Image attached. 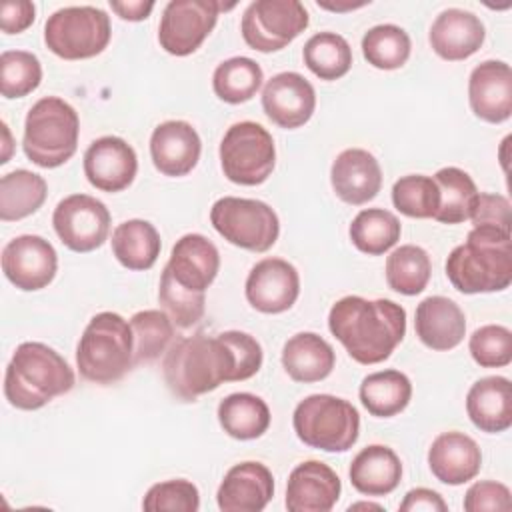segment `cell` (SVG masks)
<instances>
[{"mask_svg": "<svg viewBox=\"0 0 512 512\" xmlns=\"http://www.w3.org/2000/svg\"><path fill=\"white\" fill-rule=\"evenodd\" d=\"M332 336L358 364L370 366L390 358L406 334V310L388 298L344 296L328 312Z\"/></svg>", "mask_w": 512, "mask_h": 512, "instance_id": "obj_1", "label": "cell"}, {"mask_svg": "<svg viewBox=\"0 0 512 512\" xmlns=\"http://www.w3.org/2000/svg\"><path fill=\"white\" fill-rule=\"evenodd\" d=\"M162 374L168 390L182 402H196L224 382H240L234 348L222 332L172 342L164 352Z\"/></svg>", "mask_w": 512, "mask_h": 512, "instance_id": "obj_2", "label": "cell"}, {"mask_svg": "<svg viewBox=\"0 0 512 512\" xmlns=\"http://www.w3.org/2000/svg\"><path fill=\"white\" fill-rule=\"evenodd\" d=\"M446 276L462 294L506 290L512 282V236L506 230L474 226L464 244L446 258Z\"/></svg>", "mask_w": 512, "mask_h": 512, "instance_id": "obj_3", "label": "cell"}, {"mask_svg": "<svg viewBox=\"0 0 512 512\" xmlns=\"http://www.w3.org/2000/svg\"><path fill=\"white\" fill-rule=\"evenodd\" d=\"M74 382V370L54 348L44 342H22L6 366L4 396L18 410H38L70 392Z\"/></svg>", "mask_w": 512, "mask_h": 512, "instance_id": "obj_4", "label": "cell"}, {"mask_svg": "<svg viewBox=\"0 0 512 512\" xmlns=\"http://www.w3.org/2000/svg\"><path fill=\"white\" fill-rule=\"evenodd\" d=\"M76 366L84 380L114 384L134 368V336L130 322L116 312H98L86 324L78 346Z\"/></svg>", "mask_w": 512, "mask_h": 512, "instance_id": "obj_5", "label": "cell"}, {"mask_svg": "<svg viewBox=\"0 0 512 512\" xmlns=\"http://www.w3.org/2000/svg\"><path fill=\"white\" fill-rule=\"evenodd\" d=\"M78 134V112L58 96H44L26 114L22 150L32 164L58 168L76 154Z\"/></svg>", "mask_w": 512, "mask_h": 512, "instance_id": "obj_6", "label": "cell"}, {"mask_svg": "<svg viewBox=\"0 0 512 512\" xmlns=\"http://www.w3.org/2000/svg\"><path fill=\"white\" fill-rule=\"evenodd\" d=\"M292 426L300 442L324 452L350 450L360 434V414L344 398L310 394L298 402Z\"/></svg>", "mask_w": 512, "mask_h": 512, "instance_id": "obj_7", "label": "cell"}, {"mask_svg": "<svg viewBox=\"0 0 512 512\" xmlns=\"http://www.w3.org/2000/svg\"><path fill=\"white\" fill-rule=\"evenodd\" d=\"M112 38L110 16L96 6H64L44 24L46 48L64 60L94 58Z\"/></svg>", "mask_w": 512, "mask_h": 512, "instance_id": "obj_8", "label": "cell"}, {"mask_svg": "<svg viewBox=\"0 0 512 512\" xmlns=\"http://www.w3.org/2000/svg\"><path fill=\"white\" fill-rule=\"evenodd\" d=\"M218 156L224 176L240 186H258L266 182L276 166L272 134L252 120L236 122L226 130Z\"/></svg>", "mask_w": 512, "mask_h": 512, "instance_id": "obj_9", "label": "cell"}, {"mask_svg": "<svg viewBox=\"0 0 512 512\" xmlns=\"http://www.w3.org/2000/svg\"><path fill=\"white\" fill-rule=\"evenodd\" d=\"M210 222L226 242L250 252L270 250L280 234L278 214L254 198H218L210 208Z\"/></svg>", "mask_w": 512, "mask_h": 512, "instance_id": "obj_10", "label": "cell"}, {"mask_svg": "<svg viewBox=\"0 0 512 512\" xmlns=\"http://www.w3.org/2000/svg\"><path fill=\"white\" fill-rule=\"evenodd\" d=\"M308 24V10L298 0H254L242 14L240 32L252 50L268 54L286 48Z\"/></svg>", "mask_w": 512, "mask_h": 512, "instance_id": "obj_11", "label": "cell"}, {"mask_svg": "<svg viewBox=\"0 0 512 512\" xmlns=\"http://www.w3.org/2000/svg\"><path fill=\"white\" fill-rule=\"evenodd\" d=\"M230 8L234 4L218 0H170L158 24L160 46L172 56L196 52L214 30L218 14Z\"/></svg>", "mask_w": 512, "mask_h": 512, "instance_id": "obj_12", "label": "cell"}, {"mask_svg": "<svg viewBox=\"0 0 512 512\" xmlns=\"http://www.w3.org/2000/svg\"><path fill=\"white\" fill-rule=\"evenodd\" d=\"M54 232L72 252H92L108 240L110 212L106 204L88 194L62 198L52 214Z\"/></svg>", "mask_w": 512, "mask_h": 512, "instance_id": "obj_13", "label": "cell"}, {"mask_svg": "<svg viewBox=\"0 0 512 512\" xmlns=\"http://www.w3.org/2000/svg\"><path fill=\"white\" fill-rule=\"evenodd\" d=\"M58 270L54 246L38 234H22L2 248V272L18 290L46 288Z\"/></svg>", "mask_w": 512, "mask_h": 512, "instance_id": "obj_14", "label": "cell"}, {"mask_svg": "<svg viewBox=\"0 0 512 512\" xmlns=\"http://www.w3.org/2000/svg\"><path fill=\"white\" fill-rule=\"evenodd\" d=\"M248 304L262 314H280L294 306L300 294L298 270L284 258H262L246 278Z\"/></svg>", "mask_w": 512, "mask_h": 512, "instance_id": "obj_15", "label": "cell"}, {"mask_svg": "<svg viewBox=\"0 0 512 512\" xmlns=\"http://www.w3.org/2000/svg\"><path fill=\"white\" fill-rule=\"evenodd\" d=\"M84 176L102 192L126 190L138 172L134 148L120 136H100L84 152Z\"/></svg>", "mask_w": 512, "mask_h": 512, "instance_id": "obj_16", "label": "cell"}, {"mask_svg": "<svg viewBox=\"0 0 512 512\" xmlns=\"http://www.w3.org/2000/svg\"><path fill=\"white\" fill-rule=\"evenodd\" d=\"M262 108L276 126L300 128L314 114V86L298 72H278L262 88Z\"/></svg>", "mask_w": 512, "mask_h": 512, "instance_id": "obj_17", "label": "cell"}, {"mask_svg": "<svg viewBox=\"0 0 512 512\" xmlns=\"http://www.w3.org/2000/svg\"><path fill=\"white\" fill-rule=\"evenodd\" d=\"M202 152L196 128L186 120H166L152 130L150 158L154 168L170 178L190 174Z\"/></svg>", "mask_w": 512, "mask_h": 512, "instance_id": "obj_18", "label": "cell"}, {"mask_svg": "<svg viewBox=\"0 0 512 512\" xmlns=\"http://www.w3.org/2000/svg\"><path fill=\"white\" fill-rule=\"evenodd\" d=\"M468 102L476 118L502 124L512 114V70L502 60L480 62L468 78Z\"/></svg>", "mask_w": 512, "mask_h": 512, "instance_id": "obj_19", "label": "cell"}, {"mask_svg": "<svg viewBox=\"0 0 512 512\" xmlns=\"http://www.w3.org/2000/svg\"><path fill=\"white\" fill-rule=\"evenodd\" d=\"M274 496V476L262 462L234 464L218 486L216 502L222 512H260Z\"/></svg>", "mask_w": 512, "mask_h": 512, "instance_id": "obj_20", "label": "cell"}, {"mask_svg": "<svg viewBox=\"0 0 512 512\" xmlns=\"http://www.w3.org/2000/svg\"><path fill=\"white\" fill-rule=\"evenodd\" d=\"M342 492L338 474L320 460L298 464L286 484L288 512H330Z\"/></svg>", "mask_w": 512, "mask_h": 512, "instance_id": "obj_21", "label": "cell"}, {"mask_svg": "<svg viewBox=\"0 0 512 512\" xmlns=\"http://www.w3.org/2000/svg\"><path fill=\"white\" fill-rule=\"evenodd\" d=\"M330 184L342 202L362 206L380 192L382 170L376 156L368 150L346 148L332 162Z\"/></svg>", "mask_w": 512, "mask_h": 512, "instance_id": "obj_22", "label": "cell"}, {"mask_svg": "<svg viewBox=\"0 0 512 512\" xmlns=\"http://www.w3.org/2000/svg\"><path fill=\"white\" fill-rule=\"evenodd\" d=\"M428 466L436 480L448 486H460L476 478L482 466V452L474 438L450 430L438 434L428 448Z\"/></svg>", "mask_w": 512, "mask_h": 512, "instance_id": "obj_23", "label": "cell"}, {"mask_svg": "<svg viewBox=\"0 0 512 512\" xmlns=\"http://www.w3.org/2000/svg\"><path fill=\"white\" fill-rule=\"evenodd\" d=\"M484 38L486 28L482 20L474 12L462 8L442 10L428 32L432 50L448 62L470 58L480 50Z\"/></svg>", "mask_w": 512, "mask_h": 512, "instance_id": "obj_24", "label": "cell"}, {"mask_svg": "<svg viewBox=\"0 0 512 512\" xmlns=\"http://www.w3.org/2000/svg\"><path fill=\"white\" fill-rule=\"evenodd\" d=\"M166 266L180 286L192 292H206L220 270V254L214 242L192 232L176 240Z\"/></svg>", "mask_w": 512, "mask_h": 512, "instance_id": "obj_25", "label": "cell"}, {"mask_svg": "<svg viewBox=\"0 0 512 512\" xmlns=\"http://www.w3.org/2000/svg\"><path fill=\"white\" fill-rule=\"evenodd\" d=\"M414 330L424 346L446 352L464 340L466 316L454 300L446 296H428L416 306Z\"/></svg>", "mask_w": 512, "mask_h": 512, "instance_id": "obj_26", "label": "cell"}, {"mask_svg": "<svg viewBox=\"0 0 512 512\" xmlns=\"http://www.w3.org/2000/svg\"><path fill=\"white\" fill-rule=\"evenodd\" d=\"M470 422L486 432L500 434L512 426V384L504 376H484L466 394Z\"/></svg>", "mask_w": 512, "mask_h": 512, "instance_id": "obj_27", "label": "cell"}, {"mask_svg": "<svg viewBox=\"0 0 512 512\" xmlns=\"http://www.w3.org/2000/svg\"><path fill=\"white\" fill-rule=\"evenodd\" d=\"M348 476L360 494L386 496L394 492L402 480V462L392 448L370 444L352 458Z\"/></svg>", "mask_w": 512, "mask_h": 512, "instance_id": "obj_28", "label": "cell"}, {"mask_svg": "<svg viewBox=\"0 0 512 512\" xmlns=\"http://www.w3.org/2000/svg\"><path fill=\"white\" fill-rule=\"evenodd\" d=\"M334 364L332 346L316 332H298L282 348V366L294 382H320L332 374Z\"/></svg>", "mask_w": 512, "mask_h": 512, "instance_id": "obj_29", "label": "cell"}, {"mask_svg": "<svg viewBox=\"0 0 512 512\" xmlns=\"http://www.w3.org/2000/svg\"><path fill=\"white\" fill-rule=\"evenodd\" d=\"M162 250L160 234L148 220L132 218L112 232V254L128 270H150Z\"/></svg>", "mask_w": 512, "mask_h": 512, "instance_id": "obj_30", "label": "cell"}, {"mask_svg": "<svg viewBox=\"0 0 512 512\" xmlns=\"http://www.w3.org/2000/svg\"><path fill=\"white\" fill-rule=\"evenodd\" d=\"M218 422L234 440H256L270 426L268 404L250 392H234L220 400Z\"/></svg>", "mask_w": 512, "mask_h": 512, "instance_id": "obj_31", "label": "cell"}, {"mask_svg": "<svg viewBox=\"0 0 512 512\" xmlns=\"http://www.w3.org/2000/svg\"><path fill=\"white\" fill-rule=\"evenodd\" d=\"M358 394L372 416L392 418L410 404L412 382L400 370H380L364 376Z\"/></svg>", "mask_w": 512, "mask_h": 512, "instance_id": "obj_32", "label": "cell"}, {"mask_svg": "<svg viewBox=\"0 0 512 512\" xmlns=\"http://www.w3.org/2000/svg\"><path fill=\"white\" fill-rule=\"evenodd\" d=\"M48 196L46 180L30 170L18 168L0 178V220L16 222L38 212Z\"/></svg>", "mask_w": 512, "mask_h": 512, "instance_id": "obj_33", "label": "cell"}, {"mask_svg": "<svg viewBox=\"0 0 512 512\" xmlns=\"http://www.w3.org/2000/svg\"><path fill=\"white\" fill-rule=\"evenodd\" d=\"M440 190V206L434 220L442 224H460L470 220L472 206L478 196V188L468 172L456 166L440 168L434 176Z\"/></svg>", "mask_w": 512, "mask_h": 512, "instance_id": "obj_34", "label": "cell"}, {"mask_svg": "<svg viewBox=\"0 0 512 512\" xmlns=\"http://www.w3.org/2000/svg\"><path fill=\"white\" fill-rule=\"evenodd\" d=\"M400 232V220L396 214L384 208L360 210L348 228L352 244L368 256H380L388 252L400 240Z\"/></svg>", "mask_w": 512, "mask_h": 512, "instance_id": "obj_35", "label": "cell"}, {"mask_svg": "<svg viewBox=\"0 0 512 512\" xmlns=\"http://www.w3.org/2000/svg\"><path fill=\"white\" fill-rule=\"evenodd\" d=\"M264 80L260 64L248 56H234L220 62L212 74L214 94L226 104H242L256 96Z\"/></svg>", "mask_w": 512, "mask_h": 512, "instance_id": "obj_36", "label": "cell"}, {"mask_svg": "<svg viewBox=\"0 0 512 512\" xmlns=\"http://www.w3.org/2000/svg\"><path fill=\"white\" fill-rule=\"evenodd\" d=\"M306 68L320 80H338L352 68V48L336 32H318L302 48Z\"/></svg>", "mask_w": 512, "mask_h": 512, "instance_id": "obj_37", "label": "cell"}, {"mask_svg": "<svg viewBox=\"0 0 512 512\" xmlns=\"http://www.w3.org/2000/svg\"><path fill=\"white\" fill-rule=\"evenodd\" d=\"M386 282L404 296L420 294L430 280L432 262L428 252L416 244H402L386 258Z\"/></svg>", "mask_w": 512, "mask_h": 512, "instance_id": "obj_38", "label": "cell"}, {"mask_svg": "<svg viewBox=\"0 0 512 512\" xmlns=\"http://www.w3.org/2000/svg\"><path fill=\"white\" fill-rule=\"evenodd\" d=\"M412 52L410 36L396 24L372 26L362 36V54L366 62L378 70L402 68Z\"/></svg>", "mask_w": 512, "mask_h": 512, "instance_id": "obj_39", "label": "cell"}, {"mask_svg": "<svg viewBox=\"0 0 512 512\" xmlns=\"http://www.w3.org/2000/svg\"><path fill=\"white\" fill-rule=\"evenodd\" d=\"M134 336V366L154 362L174 338V322L164 310H140L130 318Z\"/></svg>", "mask_w": 512, "mask_h": 512, "instance_id": "obj_40", "label": "cell"}, {"mask_svg": "<svg viewBox=\"0 0 512 512\" xmlns=\"http://www.w3.org/2000/svg\"><path fill=\"white\" fill-rule=\"evenodd\" d=\"M392 204L408 218H434L440 206V190L432 176L408 174L394 182Z\"/></svg>", "mask_w": 512, "mask_h": 512, "instance_id": "obj_41", "label": "cell"}, {"mask_svg": "<svg viewBox=\"0 0 512 512\" xmlns=\"http://www.w3.org/2000/svg\"><path fill=\"white\" fill-rule=\"evenodd\" d=\"M42 82V64L26 50H4L0 54V92L4 98H24Z\"/></svg>", "mask_w": 512, "mask_h": 512, "instance_id": "obj_42", "label": "cell"}, {"mask_svg": "<svg viewBox=\"0 0 512 512\" xmlns=\"http://www.w3.org/2000/svg\"><path fill=\"white\" fill-rule=\"evenodd\" d=\"M158 300L164 312L170 316L174 326L190 328L198 324L204 316L206 308V292H192L180 286L170 274L168 266H164L160 284H158Z\"/></svg>", "mask_w": 512, "mask_h": 512, "instance_id": "obj_43", "label": "cell"}, {"mask_svg": "<svg viewBox=\"0 0 512 512\" xmlns=\"http://www.w3.org/2000/svg\"><path fill=\"white\" fill-rule=\"evenodd\" d=\"M472 360L480 368H502L512 362V332L502 324H486L468 340Z\"/></svg>", "mask_w": 512, "mask_h": 512, "instance_id": "obj_44", "label": "cell"}, {"mask_svg": "<svg viewBox=\"0 0 512 512\" xmlns=\"http://www.w3.org/2000/svg\"><path fill=\"white\" fill-rule=\"evenodd\" d=\"M142 508L146 512H196L200 508V492L184 478L158 482L148 488Z\"/></svg>", "mask_w": 512, "mask_h": 512, "instance_id": "obj_45", "label": "cell"}, {"mask_svg": "<svg viewBox=\"0 0 512 512\" xmlns=\"http://www.w3.org/2000/svg\"><path fill=\"white\" fill-rule=\"evenodd\" d=\"M466 512H506L512 508L510 490L496 480H478L464 494Z\"/></svg>", "mask_w": 512, "mask_h": 512, "instance_id": "obj_46", "label": "cell"}, {"mask_svg": "<svg viewBox=\"0 0 512 512\" xmlns=\"http://www.w3.org/2000/svg\"><path fill=\"white\" fill-rule=\"evenodd\" d=\"M470 220L474 226H490L510 232V202L502 194L478 192Z\"/></svg>", "mask_w": 512, "mask_h": 512, "instance_id": "obj_47", "label": "cell"}, {"mask_svg": "<svg viewBox=\"0 0 512 512\" xmlns=\"http://www.w3.org/2000/svg\"><path fill=\"white\" fill-rule=\"evenodd\" d=\"M36 18V6L30 0H4L0 4V26L4 34L24 32Z\"/></svg>", "mask_w": 512, "mask_h": 512, "instance_id": "obj_48", "label": "cell"}, {"mask_svg": "<svg viewBox=\"0 0 512 512\" xmlns=\"http://www.w3.org/2000/svg\"><path fill=\"white\" fill-rule=\"evenodd\" d=\"M402 512H446L448 504L444 498L430 488H412L400 502Z\"/></svg>", "mask_w": 512, "mask_h": 512, "instance_id": "obj_49", "label": "cell"}, {"mask_svg": "<svg viewBox=\"0 0 512 512\" xmlns=\"http://www.w3.org/2000/svg\"><path fill=\"white\" fill-rule=\"evenodd\" d=\"M110 8L122 18V20H128V22H140V20H146L154 8V2L148 0H126V2H116V0H110Z\"/></svg>", "mask_w": 512, "mask_h": 512, "instance_id": "obj_50", "label": "cell"}, {"mask_svg": "<svg viewBox=\"0 0 512 512\" xmlns=\"http://www.w3.org/2000/svg\"><path fill=\"white\" fill-rule=\"evenodd\" d=\"M366 4H370V2H346V4H330V2H320L318 0V6L320 8H326V10H332V12H348V10H356V8H362V6H366Z\"/></svg>", "mask_w": 512, "mask_h": 512, "instance_id": "obj_51", "label": "cell"}, {"mask_svg": "<svg viewBox=\"0 0 512 512\" xmlns=\"http://www.w3.org/2000/svg\"><path fill=\"white\" fill-rule=\"evenodd\" d=\"M2 134H4V152H2L0 164H6L10 160V152H12V138H10V130H8L6 122H2Z\"/></svg>", "mask_w": 512, "mask_h": 512, "instance_id": "obj_52", "label": "cell"}, {"mask_svg": "<svg viewBox=\"0 0 512 512\" xmlns=\"http://www.w3.org/2000/svg\"><path fill=\"white\" fill-rule=\"evenodd\" d=\"M348 510H384L380 504H372V502H356V504H350Z\"/></svg>", "mask_w": 512, "mask_h": 512, "instance_id": "obj_53", "label": "cell"}]
</instances>
